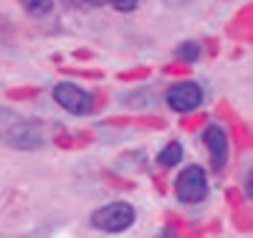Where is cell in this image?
Wrapping results in <instances>:
<instances>
[{
	"label": "cell",
	"instance_id": "obj_2",
	"mask_svg": "<svg viewBox=\"0 0 253 238\" xmlns=\"http://www.w3.org/2000/svg\"><path fill=\"white\" fill-rule=\"evenodd\" d=\"M137 218V213L129 203H109L91 213V226L104 233H122Z\"/></svg>",
	"mask_w": 253,
	"mask_h": 238
},
{
	"label": "cell",
	"instance_id": "obj_1",
	"mask_svg": "<svg viewBox=\"0 0 253 238\" xmlns=\"http://www.w3.org/2000/svg\"><path fill=\"white\" fill-rule=\"evenodd\" d=\"M0 140L15 149H36L43 144V135L36 122L23 119L8 109H0Z\"/></svg>",
	"mask_w": 253,
	"mask_h": 238
},
{
	"label": "cell",
	"instance_id": "obj_11",
	"mask_svg": "<svg viewBox=\"0 0 253 238\" xmlns=\"http://www.w3.org/2000/svg\"><path fill=\"white\" fill-rule=\"evenodd\" d=\"M84 3H89V5H104V3H109V0H84Z\"/></svg>",
	"mask_w": 253,
	"mask_h": 238
},
{
	"label": "cell",
	"instance_id": "obj_6",
	"mask_svg": "<svg viewBox=\"0 0 253 238\" xmlns=\"http://www.w3.org/2000/svg\"><path fill=\"white\" fill-rule=\"evenodd\" d=\"M203 142L210 149V162H213V170L220 172L225 167V162H228V135H225V129L218 127V124L205 127Z\"/></svg>",
	"mask_w": 253,
	"mask_h": 238
},
{
	"label": "cell",
	"instance_id": "obj_3",
	"mask_svg": "<svg viewBox=\"0 0 253 238\" xmlns=\"http://www.w3.org/2000/svg\"><path fill=\"white\" fill-rule=\"evenodd\" d=\"M175 192H177V198L187 205L203 203L205 195H208V178H205L203 167H198V165L185 167L175 180Z\"/></svg>",
	"mask_w": 253,
	"mask_h": 238
},
{
	"label": "cell",
	"instance_id": "obj_10",
	"mask_svg": "<svg viewBox=\"0 0 253 238\" xmlns=\"http://www.w3.org/2000/svg\"><path fill=\"white\" fill-rule=\"evenodd\" d=\"M109 3L117 8V10H122V13H132L142 0H109Z\"/></svg>",
	"mask_w": 253,
	"mask_h": 238
},
{
	"label": "cell",
	"instance_id": "obj_4",
	"mask_svg": "<svg viewBox=\"0 0 253 238\" xmlns=\"http://www.w3.org/2000/svg\"><path fill=\"white\" fill-rule=\"evenodd\" d=\"M53 99L71 114H89L94 109V96L86 89H81L76 84H69V81H61L53 86Z\"/></svg>",
	"mask_w": 253,
	"mask_h": 238
},
{
	"label": "cell",
	"instance_id": "obj_5",
	"mask_svg": "<svg viewBox=\"0 0 253 238\" xmlns=\"http://www.w3.org/2000/svg\"><path fill=\"white\" fill-rule=\"evenodd\" d=\"M167 104L170 109L185 114V112H193L203 104V89L195 84V81H177L167 89Z\"/></svg>",
	"mask_w": 253,
	"mask_h": 238
},
{
	"label": "cell",
	"instance_id": "obj_8",
	"mask_svg": "<svg viewBox=\"0 0 253 238\" xmlns=\"http://www.w3.org/2000/svg\"><path fill=\"white\" fill-rule=\"evenodd\" d=\"M20 3H23V8L33 15H43L53 8V0H20Z\"/></svg>",
	"mask_w": 253,
	"mask_h": 238
},
{
	"label": "cell",
	"instance_id": "obj_9",
	"mask_svg": "<svg viewBox=\"0 0 253 238\" xmlns=\"http://www.w3.org/2000/svg\"><path fill=\"white\" fill-rule=\"evenodd\" d=\"M177 56L182 61H198L200 58V46H198V43H193V41H185V43H180V46H177Z\"/></svg>",
	"mask_w": 253,
	"mask_h": 238
},
{
	"label": "cell",
	"instance_id": "obj_12",
	"mask_svg": "<svg viewBox=\"0 0 253 238\" xmlns=\"http://www.w3.org/2000/svg\"><path fill=\"white\" fill-rule=\"evenodd\" d=\"M246 188H248V198H251V172L246 175Z\"/></svg>",
	"mask_w": 253,
	"mask_h": 238
},
{
	"label": "cell",
	"instance_id": "obj_7",
	"mask_svg": "<svg viewBox=\"0 0 253 238\" xmlns=\"http://www.w3.org/2000/svg\"><path fill=\"white\" fill-rule=\"evenodd\" d=\"M182 160V144L180 142H170L162 152H160V165H165V167H172V165H177Z\"/></svg>",
	"mask_w": 253,
	"mask_h": 238
}]
</instances>
